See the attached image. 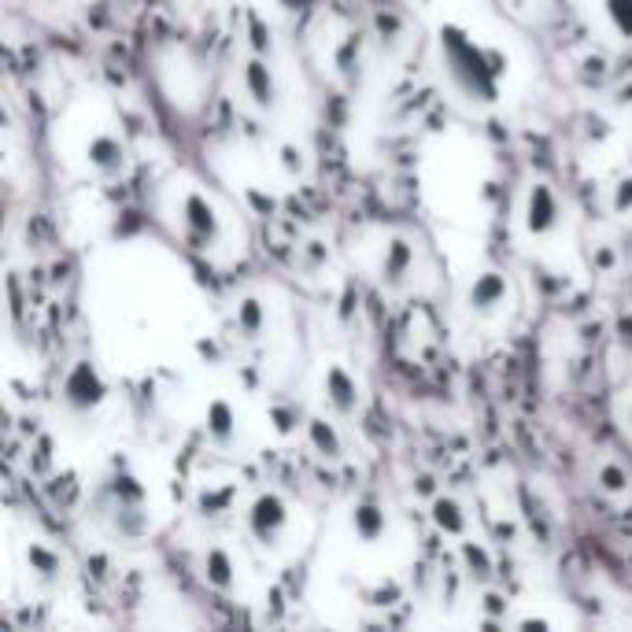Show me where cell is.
<instances>
[{
    "mask_svg": "<svg viewBox=\"0 0 632 632\" xmlns=\"http://www.w3.org/2000/svg\"><path fill=\"white\" fill-rule=\"evenodd\" d=\"M60 403L74 418H89V414H97L108 403V377L100 374V366L93 359L71 363V370L63 374Z\"/></svg>",
    "mask_w": 632,
    "mask_h": 632,
    "instance_id": "3957f363",
    "label": "cell"
},
{
    "mask_svg": "<svg viewBox=\"0 0 632 632\" xmlns=\"http://www.w3.org/2000/svg\"><path fill=\"white\" fill-rule=\"evenodd\" d=\"M226 507H230V492H219V496H215V492H204V496H200V511H204V518L215 511H226Z\"/></svg>",
    "mask_w": 632,
    "mask_h": 632,
    "instance_id": "603a6c76",
    "label": "cell"
},
{
    "mask_svg": "<svg viewBox=\"0 0 632 632\" xmlns=\"http://www.w3.org/2000/svg\"><path fill=\"white\" fill-rule=\"evenodd\" d=\"M562 222V204L555 189L547 182H533L529 185V193H525V207H522V230L529 237H551V233L559 230Z\"/></svg>",
    "mask_w": 632,
    "mask_h": 632,
    "instance_id": "8992f818",
    "label": "cell"
},
{
    "mask_svg": "<svg viewBox=\"0 0 632 632\" xmlns=\"http://www.w3.org/2000/svg\"><path fill=\"white\" fill-rule=\"evenodd\" d=\"M200 577H204L215 592H233L237 584V562L226 547H207L204 562H200Z\"/></svg>",
    "mask_w": 632,
    "mask_h": 632,
    "instance_id": "5bb4252c",
    "label": "cell"
},
{
    "mask_svg": "<svg viewBox=\"0 0 632 632\" xmlns=\"http://www.w3.org/2000/svg\"><path fill=\"white\" fill-rule=\"evenodd\" d=\"M307 440H311V448L329 462H337L344 455L341 433H337V426L326 422V418H307Z\"/></svg>",
    "mask_w": 632,
    "mask_h": 632,
    "instance_id": "2e32d148",
    "label": "cell"
},
{
    "mask_svg": "<svg viewBox=\"0 0 632 632\" xmlns=\"http://www.w3.org/2000/svg\"><path fill=\"white\" fill-rule=\"evenodd\" d=\"M355 67H359V45H355V41H344L341 49H337V71L352 74Z\"/></svg>",
    "mask_w": 632,
    "mask_h": 632,
    "instance_id": "7402d4cb",
    "label": "cell"
},
{
    "mask_svg": "<svg viewBox=\"0 0 632 632\" xmlns=\"http://www.w3.org/2000/svg\"><path fill=\"white\" fill-rule=\"evenodd\" d=\"M204 433H207V440L222 451L237 444V437H241V414H237V407H233L226 396H215V400L207 403Z\"/></svg>",
    "mask_w": 632,
    "mask_h": 632,
    "instance_id": "8fae6325",
    "label": "cell"
},
{
    "mask_svg": "<svg viewBox=\"0 0 632 632\" xmlns=\"http://www.w3.org/2000/svg\"><path fill=\"white\" fill-rule=\"evenodd\" d=\"M440 63L448 71L451 89L466 104H492L499 97V82L507 74V60L496 49L477 45L462 26H440Z\"/></svg>",
    "mask_w": 632,
    "mask_h": 632,
    "instance_id": "6da1fadb",
    "label": "cell"
},
{
    "mask_svg": "<svg viewBox=\"0 0 632 632\" xmlns=\"http://www.w3.org/2000/svg\"><path fill=\"white\" fill-rule=\"evenodd\" d=\"M618 341H621V348H629L632 352V315H625L618 322Z\"/></svg>",
    "mask_w": 632,
    "mask_h": 632,
    "instance_id": "cb8c5ba5",
    "label": "cell"
},
{
    "mask_svg": "<svg viewBox=\"0 0 632 632\" xmlns=\"http://www.w3.org/2000/svg\"><path fill=\"white\" fill-rule=\"evenodd\" d=\"M614 207H618V211H629V207H632V182L618 185V196H614Z\"/></svg>",
    "mask_w": 632,
    "mask_h": 632,
    "instance_id": "d4e9b609",
    "label": "cell"
},
{
    "mask_svg": "<svg viewBox=\"0 0 632 632\" xmlns=\"http://www.w3.org/2000/svg\"><path fill=\"white\" fill-rule=\"evenodd\" d=\"M547 625H551V621H540V618H525L522 621V629H547Z\"/></svg>",
    "mask_w": 632,
    "mask_h": 632,
    "instance_id": "4316f807",
    "label": "cell"
},
{
    "mask_svg": "<svg viewBox=\"0 0 632 632\" xmlns=\"http://www.w3.org/2000/svg\"><path fill=\"white\" fill-rule=\"evenodd\" d=\"M348 522H352L355 540L366 547L381 544V540L389 536V511H385L377 499H359L352 507V518H348Z\"/></svg>",
    "mask_w": 632,
    "mask_h": 632,
    "instance_id": "7c38bea8",
    "label": "cell"
},
{
    "mask_svg": "<svg viewBox=\"0 0 632 632\" xmlns=\"http://www.w3.org/2000/svg\"><path fill=\"white\" fill-rule=\"evenodd\" d=\"M289 522H292V511L281 492H259V496L248 503V511H244V529H248V536H252L259 547H270V551L281 547V540L289 533Z\"/></svg>",
    "mask_w": 632,
    "mask_h": 632,
    "instance_id": "277c9868",
    "label": "cell"
},
{
    "mask_svg": "<svg viewBox=\"0 0 632 632\" xmlns=\"http://www.w3.org/2000/svg\"><path fill=\"white\" fill-rule=\"evenodd\" d=\"M26 562H30V573H37L41 581H60L63 577V559L45 544H30L26 547Z\"/></svg>",
    "mask_w": 632,
    "mask_h": 632,
    "instance_id": "ac0fdd59",
    "label": "cell"
},
{
    "mask_svg": "<svg viewBox=\"0 0 632 632\" xmlns=\"http://www.w3.org/2000/svg\"><path fill=\"white\" fill-rule=\"evenodd\" d=\"M233 326L241 333L244 341H259L270 326V315H267V304L259 300V296H244L237 311H233Z\"/></svg>",
    "mask_w": 632,
    "mask_h": 632,
    "instance_id": "9a60e30c",
    "label": "cell"
},
{
    "mask_svg": "<svg viewBox=\"0 0 632 632\" xmlns=\"http://www.w3.org/2000/svg\"><path fill=\"white\" fill-rule=\"evenodd\" d=\"M414 263H418V256H414V244L407 241V237H389L385 241V252H381V285L385 289H403L407 281L414 278Z\"/></svg>",
    "mask_w": 632,
    "mask_h": 632,
    "instance_id": "30bf717a",
    "label": "cell"
},
{
    "mask_svg": "<svg viewBox=\"0 0 632 632\" xmlns=\"http://www.w3.org/2000/svg\"><path fill=\"white\" fill-rule=\"evenodd\" d=\"M318 0H278V8L285 12H307V8H315Z\"/></svg>",
    "mask_w": 632,
    "mask_h": 632,
    "instance_id": "484cf974",
    "label": "cell"
},
{
    "mask_svg": "<svg viewBox=\"0 0 632 632\" xmlns=\"http://www.w3.org/2000/svg\"><path fill=\"white\" fill-rule=\"evenodd\" d=\"M100 507H104V514L111 518V525H115V533L122 536V540H137V536L148 533V488L141 485V477L134 474V470H115V474L100 485Z\"/></svg>",
    "mask_w": 632,
    "mask_h": 632,
    "instance_id": "7a4b0ae2",
    "label": "cell"
},
{
    "mask_svg": "<svg viewBox=\"0 0 632 632\" xmlns=\"http://www.w3.org/2000/svg\"><path fill=\"white\" fill-rule=\"evenodd\" d=\"M86 159L100 178H115L126 171V145L115 134H93L86 145Z\"/></svg>",
    "mask_w": 632,
    "mask_h": 632,
    "instance_id": "4fadbf2b",
    "label": "cell"
},
{
    "mask_svg": "<svg viewBox=\"0 0 632 632\" xmlns=\"http://www.w3.org/2000/svg\"><path fill=\"white\" fill-rule=\"evenodd\" d=\"M374 30H377V37H381V45L389 41V49H396V45L403 41V19H400V15L381 12L374 19Z\"/></svg>",
    "mask_w": 632,
    "mask_h": 632,
    "instance_id": "44dd1931",
    "label": "cell"
},
{
    "mask_svg": "<svg viewBox=\"0 0 632 632\" xmlns=\"http://www.w3.org/2000/svg\"><path fill=\"white\" fill-rule=\"evenodd\" d=\"M433 525H437L440 533L462 536L470 522H466V511H462L455 499H451V496H437V499H433Z\"/></svg>",
    "mask_w": 632,
    "mask_h": 632,
    "instance_id": "e0dca14e",
    "label": "cell"
},
{
    "mask_svg": "<svg viewBox=\"0 0 632 632\" xmlns=\"http://www.w3.org/2000/svg\"><path fill=\"white\" fill-rule=\"evenodd\" d=\"M596 485L603 496H625V492L632 488V477L621 462H603V466L596 470Z\"/></svg>",
    "mask_w": 632,
    "mask_h": 632,
    "instance_id": "d6986e66",
    "label": "cell"
},
{
    "mask_svg": "<svg viewBox=\"0 0 632 632\" xmlns=\"http://www.w3.org/2000/svg\"><path fill=\"white\" fill-rule=\"evenodd\" d=\"M178 219H182L185 241L193 244L196 252L219 248L222 219H219V211H215V204H211L200 189H185V193L178 196Z\"/></svg>",
    "mask_w": 632,
    "mask_h": 632,
    "instance_id": "5b68a950",
    "label": "cell"
},
{
    "mask_svg": "<svg viewBox=\"0 0 632 632\" xmlns=\"http://www.w3.org/2000/svg\"><path fill=\"white\" fill-rule=\"evenodd\" d=\"M603 12L614 26V34L621 41H632V0H603Z\"/></svg>",
    "mask_w": 632,
    "mask_h": 632,
    "instance_id": "ffe728a7",
    "label": "cell"
},
{
    "mask_svg": "<svg viewBox=\"0 0 632 632\" xmlns=\"http://www.w3.org/2000/svg\"><path fill=\"white\" fill-rule=\"evenodd\" d=\"M241 89L244 97L252 100L259 111H274L281 100V86H278V74L270 67L263 56H248L241 67Z\"/></svg>",
    "mask_w": 632,
    "mask_h": 632,
    "instance_id": "9c48e42d",
    "label": "cell"
},
{
    "mask_svg": "<svg viewBox=\"0 0 632 632\" xmlns=\"http://www.w3.org/2000/svg\"><path fill=\"white\" fill-rule=\"evenodd\" d=\"M322 396L341 418H352L359 411V403H363V385L344 363H329L322 370Z\"/></svg>",
    "mask_w": 632,
    "mask_h": 632,
    "instance_id": "ba28073f",
    "label": "cell"
},
{
    "mask_svg": "<svg viewBox=\"0 0 632 632\" xmlns=\"http://www.w3.org/2000/svg\"><path fill=\"white\" fill-rule=\"evenodd\" d=\"M507 304H511V278L503 270H481L466 289V307L477 318H496Z\"/></svg>",
    "mask_w": 632,
    "mask_h": 632,
    "instance_id": "52a82bcc",
    "label": "cell"
},
{
    "mask_svg": "<svg viewBox=\"0 0 632 632\" xmlns=\"http://www.w3.org/2000/svg\"><path fill=\"white\" fill-rule=\"evenodd\" d=\"M629 422H632V407H629Z\"/></svg>",
    "mask_w": 632,
    "mask_h": 632,
    "instance_id": "83f0119b",
    "label": "cell"
}]
</instances>
